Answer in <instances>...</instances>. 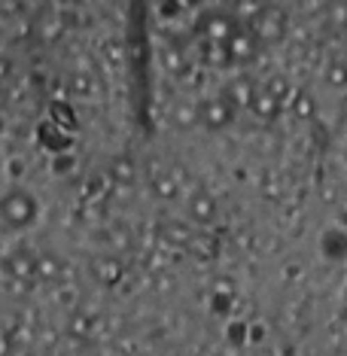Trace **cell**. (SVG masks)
I'll use <instances>...</instances> for the list:
<instances>
[{"mask_svg": "<svg viewBox=\"0 0 347 356\" xmlns=\"http://www.w3.org/2000/svg\"><path fill=\"white\" fill-rule=\"evenodd\" d=\"M0 213H3L10 222H15V225L28 222L31 220V198L13 192V195H6L3 201H0Z\"/></svg>", "mask_w": 347, "mask_h": 356, "instance_id": "cell-1", "label": "cell"}]
</instances>
